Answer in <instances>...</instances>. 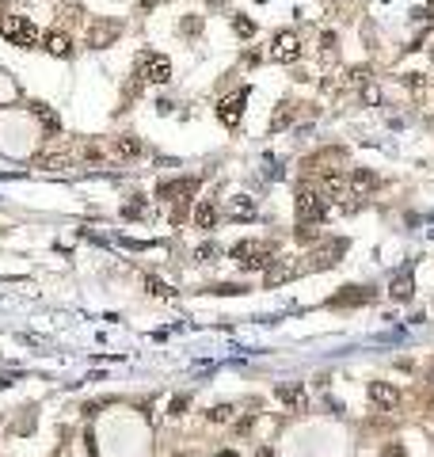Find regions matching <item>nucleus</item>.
Here are the masks:
<instances>
[{
  "mask_svg": "<svg viewBox=\"0 0 434 457\" xmlns=\"http://www.w3.org/2000/svg\"><path fill=\"white\" fill-rule=\"evenodd\" d=\"M183 31H187V34L202 31V19H195V16H191V19H183Z\"/></svg>",
  "mask_w": 434,
  "mask_h": 457,
  "instance_id": "29",
  "label": "nucleus"
},
{
  "mask_svg": "<svg viewBox=\"0 0 434 457\" xmlns=\"http://www.w3.org/2000/svg\"><path fill=\"white\" fill-rule=\"evenodd\" d=\"M294 210H297V221H301V225H316V221L328 217V195H324L320 187H301L297 191Z\"/></svg>",
  "mask_w": 434,
  "mask_h": 457,
  "instance_id": "1",
  "label": "nucleus"
},
{
  "mask_svg": "<svg viewBox=\"0 0 434 457\" xmlns=\"http://www.w3.org/2000/svg\"><path fill=\"white\" fill-rule=\"evenodd\" d=\"M232 416H237V408H232V404H213V408L206 412V419H210V423H229Z\"/></svg>",
  "mask_w": 434,
  "mask_h": 457,
  "instance_id": "19",
  "label": "nucleus"
},
{
  "mask_svg": "<svg viewBox=\"0 0 434 457\" xmlns=\"http://www.w3.org/2000/svg\"><path fill=\"white\" fill-rule=\"evenodd\" d=\"M34 118H39L42 126H46L50 134H58L61 130V123H58V114L50 111V107H42V103H34Z\"/></svg>",
  "mask_w": 434,
  "mask_h": 457,
  "instance_id": "18",
  "label": "nucleus"
},
{
  "mask_svg": "<svg viewBox=\"0 0 434 457\" xmlns=\"http://www.w3.org/2000/svg\"><path fill=\"white\" fill-rule=\"evenodd\" d=\"M389 294H393V301H411V294H415V278H411V270H400V275L393 278Z\"/></svg>",
  "mask_w": 434,
  "mask_h": 457,
  "instance_id": "11",
  "label": "nucleus"
},
{
  "mask_svg": "<svg viewBox=\"0 0 434 457\" xmlns=\"http://www.w3.org/2000/svg\"><path fill=\"white\" fill-rule=\"evenodd\" d=\"M0 34H4L12 46H19V50H34L42 42L39 27H34L27 16H4L0 19Z\"/></svg>",
  "mask_w": 434,
  "mask_h": 457,
  "instance_id": "2",
  "label": "nucleus"
},
{
  "mask_svg": "<svg viewBox=\"0 0 434 457\" xmlns=\"http://www.w3.org/2000/svg\"><path fill=\"white\" fill-rule=\"evenodd\" d=\"M270 57L282 61V65L297 61V57H301V39H297L294 31H279V34H274V50H270Z\"/></svg>",
  "mask_w": 434,
  "mask_h": 457,
  "instance_id": "7",
  "label": "nucleus"
},
{
  "mask_svg": "<svg viewBox=\"0 0 434 457\" xmlns=\"http://www.w3.org/2000/svg\"><path fill=\"white\" fill-rule=\"evenodd\" d=\"M46 54L69 57V54H73V39H69V34H61V31H50L46 34Z\"/></svg>",
  "mask_w": 434,
  "mask_h": 457,
  "instance_id": "14",
  "label": "nucleus"
},
{
  "mask_svg": "<svg viewBox=\"0 0 434 457\" xmlns=\"http://www.w3.org/2000/svg\"><path fill=\"white\" fill-rule=\"evenodd\" d=\"M156 4H160V0H141V8H145V12H149V8H156Z\"/></svg>",
  "mask_w": 434,
  "mask_h": 457,
  "instance_id": "34",
  "label": "nucleus"
},
{
  "mask_svg": "<svg viewBox=\"0 0 434 457\" xmlns=\"http://www.w3.org/2000/svg\"><path fill=\"white\" fill-rule=\"evenodd\" d=\"M115 153L122 156V160H138V156H141V141L133 138V134H122V138L115 141Z\"/></svg>",
  "mask_w": 434,
  "mask_h": 457,
  "instance_id": "15",
  "label": "nucleus"
},
{
  "mask_svg": "<svg viewBox=\"0 0 434 457\" xmlns=\"http://www.w3.org/2000/svg\"><path fill=\"white\" fill-rule=\"evenodd\" d=\"M145 290L153 297H172V286H168L164 278H156V275H145Z\"/></svg>",
  "mask_w": 434,
  "mask_h": 457,
  "instance_id": "20",
  "label": "nucleus"
},
{
  "mask_svg": "<svg viewBox=\"0 0 434 457\" xmlns=\"http://www.w3.org/2000/svg\"><path fill=\"white\" fill-rule=\"evenodd\" d=\"M274 392H279V400H282V404H286V408H294V412H305V408H309V396H305V389H301V385H297V381H290V385H279V389H274Z\"/></svg>",
  "mask_w": 434,
  "mask_h": 457,
  "instance_id": "10",
  "label": "nucleus"
},
{
  "mask_svg": "<svg viewBox=\"0 0 434 457\" xmlns=\"http://www.w3.org/2000/svg\"><path fill=\"white\" fill-rule=\"evenodd\" d=\"M141 76L149 84H168L172 81V61L164 54H145L141 57Z\"/></svg>",
  "mask_w": 434,
  "mask_h": 457,
  "instance_id": "5",
  "label": "nucleus"
},
{
  "mask_svg": "<svg viewBox=\"0 0 434 457\" xmlns=\"http://www.w3.org/2000/svg\"><path fill=\"white\" fill-rule=\"evenodd\" d=\"M244 103H248V88H240V92H232V96H225V99H217V123L221 126H240V114H244Z\"/></svg>",
  "mask_w": 434,
  "mask_h": 457,
  "instance_id": "4",
  "label": "nucleus"
},
{
  "mask_svg": "<svg viewBox=\"0 0 434 457\" xmlns=\"http://www.w3.org/2000/svg\"><path fill=\"white\" fill-rule=\"evenodd\" d=\"M381 457H404V446L400 442H389V446L381 449Z\"/></svg>",
  "mask_w": 434,
  "mask_h": 457,
  "instance_id": "28",
  "label": "nucleus"
},
{
  "mask_svg": "<svg viewBox=\"0 0 434 457\" xmlns=\"http://www.w3.org/2000/svg\"><path fill=\"white\" fill-rule=\"evenodd\" d=\"M369 400H373V408H381V412H396V408H400V392H396L389 381H373V385H369Z\"/></svg>",
  "mask_w": 434,
  "mask_h": 457,
  "instance_id": "9",
  "label": "nucleus"
},
{
  "mask_svg": "<svg viewBox=\"0 0 434 457\" xmlns=\"http://www.w3.org/2000/svg\"><path fill=\"white\" fill-rule=\"evenodd\" d=\"M255 457H274V449H270V446H259V449H255Z\"/></svg>",
  "mask_w": 434,
  "mask_h": 457,
  "instance_id": "33",
  "label": "nucleus"
},
{
  "mask_svg": "<svg viewBox=\"0 0 434 457\" xmlns=\"http://www.w3.org/2000/svg\"><path fill=\"white\" fill-rule=\"evenodd\" d=\"M347 183H351L354 191H373L377 187V176H373V171H366V168H351Z\"/></svg>",
  "mask_w": 434,
  "mask_h": 457,
  "instance_id": "16",
  "label": "nucleus"
},
{
  "mask_svg": "<svg viewBox=\"0 0 434 457\" xmlns=\"http://www.w3.org/2000/svg\"><path fill=\"white\" fill-rule=\"evenodd\" d=\"M187 404H191L187 396H175V400H172V408H168V412H172V416H183V412H187Z\"/></svg>",
  "mask_w": 434,
  "mask_h": 457,
  "instance_id": "27",
  "label": "nucleus"
},
{
  "mask_svg": "<svg viewBox=\"0 0 434 457\" xmlns=\"http://www.w3.org/2000/svg\"><path fill=\"white\" fill-rule=\"evenodd\" d=\"M206 4H210V8H225V0H206Z\"/></svg>",
  "mask_w": 434,
  "mask_h": 457,
  "instance_id": "35",
  "label": "nucleus"
},
{
  "mask_svg": "<svg viewBox=\"0 0 434 457\" xmlns=\"http://www.w3.org/2000/svg\"><path fill=\"white\" fill-rule=\"evenodd\" d=\"M122 217H126V221H133V217H145V202H141V195H138V202H126Z\"/></svg>",
  "mask_w": 434,
  "mask_h": 457,
  "instance_id": "25",
  "label": "nucleus"
},
{
  "mask_svg": "<svg viewBox=\"0 0 434 457\" xmlns=\"http://www.w3.org/2000/svg\"><path fill=\"white\" fill-rule=\"evenodd\" d=\"M198 255H202V259H206V263H210V259H213V255H217V248H213V244H202V248H198Z\"/></svg>",
  "mask_w": 434,
  "mask_h": 457,
  "instance_id": "30",
  "label": "nucleus"
},
{
  "mask_svg": "<svg viewBox=\"0 0 434 457\" xmlns=\"http://www.w3.org/2000/svg\"><path fill=\"white\" fill-rule=\"evenodd\" d=\"M290 118H294V107L282 103V107H279V114H274V123H270V130H282V126H286Z\"/></svg>",
  "mask_w": 434,
  "mask_h": 457,
  "instance_id": "24",
  "label": "nucleus"
},
{
  "mask_svg": "<svg viewBox=\"0 0 434 457\" xmlns=\"http://www.w3.org/2000/svg\"><path fill=\"white\" fill-rule=\"evenodd\" d=\"M232 31H237L240 39H252V34H255V19H248V16H232Z\"/></svg>",
  "mask_w": 434,
  "mask_h": 457,
  "instance_id": "23",
  "label": "nucleus"
},
{
  "mask_svg": "<svg viewBox=\"0 0 434 457\" xmlns=\"http://www.w3.org/2000/svg\"><path fill=\"white\" fill-rule=\"evenodd\" d=\"M259 213V206L252 202L248 195H237V198H229V217H237V221H248V217H255Z\"/></svg>",
  "mask_w": 434,
  "mask_h": 457,
  "instance_id": "12",
  "label": "nucleus"
},
{
  "mask_svg": "<svg viewBox=\"0 0 434 457\" xmlns=\"http://www.w3.org/2000/svg\"><path fill=\"white\" fill-rule=\"evenodd\" d=\"M373 290H369V286H343V294H336L332 297V309H347V305H369L373 301Z\"/></svg>",
  "mask_w": 434,
  "mask_h": 457,
  "instance_id": "8",
  "label": "nucleus"
},
{
  "mask_svg": "<svg viewBox=\"0 0 434 457\" xmlns=\"http://www.w3.org/2000/svg\"><path fill=\"white\" fill-rule=\"evenodd\" d=\"M84 442H88V454H91V457H99V446H96V434H91V431H88V434H84Z\"/></svg>",
  "mask_w": 434,
  "mask_h": 457,
  "instance_id": "31",
  "label": "nucleus"
},
{
  "mask_svg": "<svg viewBox=\"0 0 434 457\" xmlns=\"http://www.w3.org/2000/svg\"><path fill=\"white\" fill-rule=\"evenodd\" d=\"M232 259H237L240 270H263L270 267V244H259V240H240V244H232Z\"/></svg>",
  "mask_w": 434,
  "mask_h": 457,
  "instance_id": "3",
  "label": "nucleus"
},
{
  "mask_svg": "<svg viewBox=\"0 0 434 457\" xmlns=\"http://www.w3.org/2000/svg\"><path fill=\"white\" fill-rule=\"evenodd\" d=\"M290 275H294V267H290V263H274V267L267 270V286H279V282H286Z\"/></svg>",
  "mask_w": 434,
  "mask_h": 457,
  "instance_id": "21",
  "label": "nucleus"
},
{
  "mask_svg": "<svg viewBox=\"0 0 434 457\" xmlns=\"http://www.w3.org/2000/svg\"><path fill=\"white\" fill-rule=\"evenodd\" d=\"M195 225L198 228H213V225H217V206H213V202H198L195 206Z\"/></svg>",
  "mask_w": 434,
  "mask_h": 457,
  "instance_id": "17",
  "label": "nucleus"
},
{
  "mask_svg": "<svg viewBox=\"0 0 434 457\" xmlns=\"http://www.w3.org/2000/svg\"><path fill=\"white\" fill-rule=\"evenodd\" d=\"M408 88H411V92H419V88H423V76L411 73V76H408Z\"/></svg>",
  "mask_w": 434,
  "mask_h": 457,
  "instance_id": "32",
  "label": "nucleus"
},
{
  "mask_svg": "<svg viewBox=\"0 0 434 457\" xmlns=\"http://www.w3.org/2000/svg\"><path fill=\"white\" fill-rule=\"evenodd\" d=\"M377 99H381V92H377L373 84H366V88H362V103H369V107H373Z\"/></svg>",
  "mask_w": 434,
  "mask_h": 457,
  "instance_id": "26",
  "label": "nucleus"
},
{
  "mask_svg": "<svg viewBox=\"0 0 434 457\" xmlns=\"http://www.w3.org/2000/svg\"><path fill=\"white\" fill-rule=\"evenodd\" d=\"M191 195H198V180H164L156 187L160 202H187Z\"/></svg>",
  "mask_w": 434,
  "mask_h": 457,
  "instance_id": "6",
  "label": "nucleus"
},
{
  "mask_svg": "<svg viewBox=\"0 0 434 457\" xmlns=\"http://www.w3.org/2000/svg\"><path fill=\"white\" fill-rule=\"evenodd\" d=\"M431 381H434V370H431Z\"/></svg>",
  "mask_w": 434,
  "mask_h": 457,
  "instance_id": "36",
  "label": "nucleus"
},
{
  "mask_svg": "<svg viewBox=\"0 0 434 457\" xmlns=\"http://www.w3.org/2000/svg\"><path fill=\"white\" fill-rule=\"evenodd\" d=\"M115 34H118V27H107V23H99L96 27V31H91V46H107V42H111V39H115Z\"/></svg>",
  "mask_w": 434,
  "mask_h": 457,
  "instance_id": "22",
  "label": "nucleus"
},
{
  "mask_svg": "<svg viewBox=\"0 0 434 457\" xmlns=\"http://www.w3.org/2000/svg\"><path fill=\"white\" fill-rule=\"evenodd\" d=\"M347 252V240H332L324 252H316V259H312V267H336L339 263V255Z\"/></svg>",
  "mask_w": 434,
  "mask_h": 457,
  "instance_id": "13",
  "label": "nucleus"
}]
</instances>
